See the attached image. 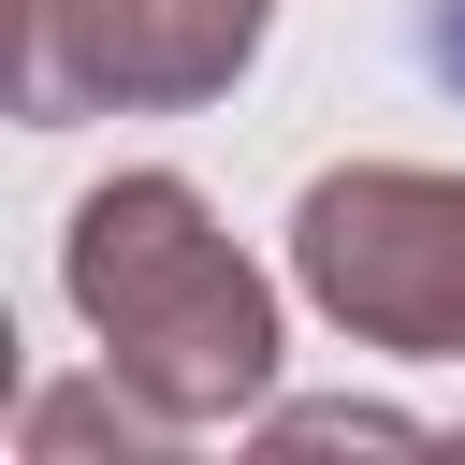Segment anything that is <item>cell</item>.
<instances>
[{
	"label": "cell",
	"mask_w": 465,
	"mask_h": 465,
	"mask_svg": "<svg viewBox=\"0 0 465 465\" xmlns=\"http://www.w3.org/2000/svg\"><path fill=\"white\" fill-rule=\"evenodd\" d=\"M291 276L407 363H465V174L421 160H349L291 203Z\"/></svg>",
	"instance_id": "obj_2"
},
{
	"label": "cell",
	"mask_w": 465,
	"mask_h": 465,
	"mask_svg": "<svg viewBox=\"0 0 465 465\" xmlns=\"http://www.w3.org/2000/svg\"><path fill=\"white\" fill-rule=\"evenodd\" d=\"M58 276H73L102 363H116L145 407H174V421L262 407V378H276V291L247 276V247L203 218L189 174H116V189H87Z\"/></svg>",
	"instance_id": "obj_1"
},
{
	"label": "cell",
	"mask_w": 465,
	"mask_h": 465,
	"mask_svg": "<svg viewBox=\"0 0 465 465\" xmlns=\"http://www.w3.org/2000/svg\"><path fill=\"white\" fill-rule=\"evenodd\" d=\"M15 29V116H145V102H218L262 58V0H0Z\"/></svg>",
	"instance_id": "obj_3"
},
{
	"label": "cell",
	"mask_w": 465,
	"mask_h": 465,
	"mask_svg": "<svg viewBox=\"0 0 465 465\" xmlns=\"http://www.w3.org/2000/svg\"><path fill=\"white\" fill-rule=\"evenodd\" d=\"M262 436H276V450H334V436H349V450H407V421H392V407H276Z\"/></svg>",
	"instance_id": "obj_5"
},
{
	"label": "cell",
	"mask_w": 465,
	"mask_h": 465,
	"mask_svg": "<svg viewBox=\"0 0 465 465\" xmlns=\"http://www.w3.org/2000/svg\"><path fill=\"white\" fill-rule=\"evenodd\" d=\"M174 436V407H145L116 363H102V392H29V465H73V450H160Z\"/></svg>",
	"instance_id": "obj_4"
},
{
	"label": "cell",
	"mask_w": 465,
	"mask_h": 465,
	"mask_svg": "<svg viewBox=\"0 0 465 465\" xmlns=\"http://www.w3.org/2000/svg\"><path fill=\"white\" fill-rule=\"evenodd\" d=\"M421 44H436V73L465 87V0H436V29H421Z\"/></svg>",
	"instance_id": "obj_6"
}]
</instances>
